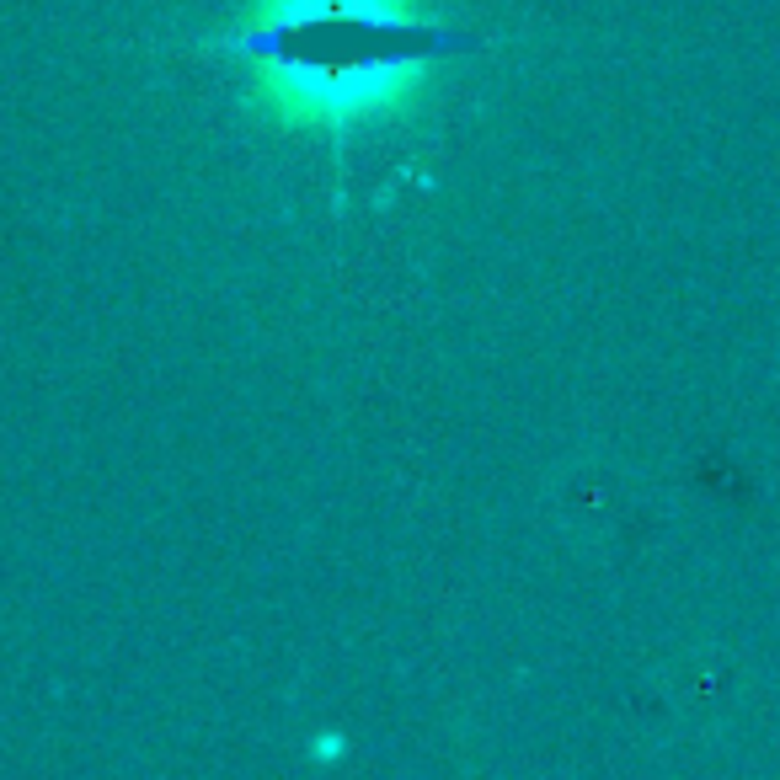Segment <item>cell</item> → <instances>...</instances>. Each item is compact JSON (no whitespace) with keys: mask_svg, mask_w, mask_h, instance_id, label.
Wrapping results in <instances>:
<instances>
[{"mask_svg":"<svg viewBox=\"0 0 780 780\" xmlns=\"http://www.w3.org/2000/svg\"><path fill=\"white\" fill-rule=\"evenodd\" d=\"M460 43L417 0H257L230 49L284 129L353 134L412 107Z\"/></svg>","mask_w":780,"mask_h":780,"instance_id":"cell-1","label":"cell"},{"mask_svg":"<svg viewBox=\"0 0 780 780\" xmlns=\"http://www.w3.org/2000/svg\"><path fill=\"white\" fill-rule=\"evenodd\" d=\"M316 754H321V759H332V754H342V738L332 743V732H321V743H316Z\"/></svg>","mask_w":780,"mask_h":780,"instance_id":"cell-2","label":"cell"}]
</instances>
